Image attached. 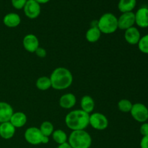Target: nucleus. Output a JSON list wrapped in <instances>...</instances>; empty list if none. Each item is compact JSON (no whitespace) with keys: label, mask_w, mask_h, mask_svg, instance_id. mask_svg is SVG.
<instances>
[{"label":"nucleus","mask_w":148,"mask_h":148,"mask_svg":"<svg viewBox=\"0 0 148 148\" xmlns=\"http://www.w3.org/2000/svg\"><path fill=\"white\" fill-rule=\"evenodd\" d=\"M97 27L103 34H112L118 28V18L113 13L102 14L97 22Z\"/></svg>","instance_id":"4"},{"label":"nucleus","mask_w":148,"mask_h":148,"mask_svg":"<svg viewBox=\"0 0 148 148\" xmlns=\"http://www.w3.org/2000/svg\"><path fill=\"white\" fill-rule=\"evenodd\" d=\"M132 117L135 121L140 123L147 122L148 120V108L145 104L141 103H136L133 104L130 111Z\"/></svg>","instance_id":"6"},{"label":"nucleus","mask_w":148,"mask_h":148,"mask_svg":"<svg viewBox=\"0 0 148 148\" xmlns=\"http://www.w3.org/2000/svg\"><path fill=\"white\" fill-rule=\"evenodd\" d=\"M27 0H11L12 5L16 10H22L24 8Z\"/></svg>","instance_id":"26"},{"label":"nucleus","mask_w":148,"mask_h":148,"mask_svg":"<svg viewBox=\"0 0 148 148\" xmlns=\"http://www.w3.org/2000/svg\"><path fill=\"white\" fill-rule=\"evenodd\" d=\"M27 118L26 114L25 113L21 112V111H17V112L13 113L12 116L10 120V122L16 129H18L24 127L27 123Z\"/></svg>","instance_id":"17"},{"label":"nucleus","mask_w":148,"mask_h":148,"mask_svg":"<svg viewBox=\"0 0 148 148\" xmlns=\"http://www.w3.org/2000/svg\"><path fill=\"white\" fill-rule=\"evenodd\" d=\"M36 88L42 91L47 90L51 88V82L50 77L46 76H42L38 78L36 82Z\"/></svg>","instance_id":"22"},{"label":"nucleus","mask_w":148,"mask_h":148,"mask_svg":"<svg viewBox=\"0 0 148 148\" xmlns=\"http://www.w3.org/2000/svg\"><path fill=\"white\" fill-rule=\"evenodd\" d=\"M39 130L43 135L49 137L53 134V131H54V127L51 122L49 121H45L41 123L40 127H39Z\"/></svg>","instance_id":"23"},{"label":"nucleus","mask_w":148,"mask_h":148,"mask_svg":"<svg viewBox=\"0 0 148 148\" xmlns=\"http://www.w3.org/2000/svg\"><path fill=\"white\" fill-rule=\"evenodd\" d=\"M53 141L58 145H62L68 142V136L66 133L62 130H54L51 134Z\"/></svg>","instance_id":"21"},{"label":"nucleus","mask_w":148,"mask_h":148,"mask_svg":"<svg viewBox=\"0 0 148 148\" xmlns=\"http://www.w3.org/2000/svg\"><path fill=\"white\" fill-rule=\"evenodd\" d=\"M101 32L97 27V25L90 27L87 30L86 34H85V38L90 43H95V42L98 41L99 39L101 38Z\"/></svg>","instance_id":"20"},{"label":"nucleus","mask_w":148,"mask_h":148,"mask_svg":"<svg viewBox=\"0 0 148 148\" xmlns=\"http://www.w3.org/2000/svg\"><path fill=\"white\" fill-rule=\"evenodd\" d=\"M137 46L142 53L148 54V34L140 38V41L137 43Z\"/></svg>","instance_id":"25"},{"label":"nucleus","mask_w":148,"mask_h":148,"mask_svg":"<svg viewBox=\"0 0 148 148\" xmlns=\"http://www.w3.org/2000/svg\"><path fill=\"white\" fill-rule=\"evenodd\" d=\"M57 148H72V147L70 146V145L67 143H64V144H62V145H59V146H58Z\"/></svg>","instance_id":"30"},{"label":"nucleus","mask_w":148,"mask_h":148,"mask_svg":"<svg viewBox=\"0 0 148 148\" xmlns=\"http://www.w3.org/2000/svg\"><path fill=\"white\" fill-rule=\"evenodd\" d=\"M92 142L91 135L85 130L72 131L68 137V143L72 148H90Z\"/></svg>","instance_id":"3"},{"label":"nucleus","mask_w":148,"mask_h":148,"mask_svg":"<svg viewBox=\"0 0 148 148\" xmlns=\"http://www.w3.org/2000/svg\"><path fill=\"white\" fill-rule=\"evenodd\" d=\"M77 103V98L73 93L68 92L62 95L59 101V106L64 109H70L73 108Z\"/></svg>","instance_id":"14"},{"label":"nucleus","mask_w":148,"mask_h":148,"mask_svg":"<svg viewBox=\"0 0 148 148\" xmlns=\"http://www.w3.org/2000/svg\"><path fill=\"white\" fill-rule=\"evenodd\" d=\"M23 45L24 49L29 53H35L36 49L40 46V43L38 37L35 35L27 34L23 40Z\"/></svg>","instance_id":"10"},{"label":"nucleus","mask_w":148,"mask_h":148,"mask_svg":"<svg viewBox=\"0 0 148 148\" xmlns=\"http://www.w3.org/2000/svg\"><path fill=\"white\" fill-rule=\"evenodd\" d=\"M20 23H21V17L15 12L7 13L3 18V23L4 25L10 28L17 27Z\"/></svg>","instance_id":"16"},{"label":"nucleus","mask_w":148,"mask_h":148,"mask_svg":"<svg viewBox=\"0 0 148 148\" xmlns=\"http://www.w3.org/2000/svg\"><path fill=\"white\" fill-rule=\"evenodd\" d=\"M81 110L90 114L95 108V101L90 95H85L82 97L80 100Z\"/></svg>","instance_id":"18"},{"label":"nucleus","mask_w":148,"mask_h":148,"mask_svg":"<svg viewBox=\"0 0 148 148\" xmlns=\"http://www.w3.org/2000/svg\"><path fill=\"white\" fill-rule=\"evenodd\" d=\"M35 53H36V56H37L38 57L45 58L46 56V55H47V51H46V50L45 49L39 46V47L36 49V51H35Z\"/></svg>","instance_id":"27"},{"label":"nucleus","mask_w":148,"mask_h":148,"mask_svg":"<svg viewBox=\"0 0 148 148\" xmlns=\"http://www.w3.org/2000/svg\"><path fill=\"white\" fill-rule=\"evenodd\" d=\"M135 24V14L133 12H124L118 18V28L126 30L133 27Z\"/></svg>","instance_id":"8"},{"label":"nucleus","mask_w":148,"mask_h":148,"mask_svg":"<svg viewBox=\"0 0 148 148\" xmlns=\"http://www.w3.org/2000/svg\"><path fill=\"white\" fill-rule=\"evenodd\" d=\"M90 114L81 109L71 111L65 116V124L72 131L85 130L89 126Z\"/></svg>","instance_id":"2"},{"label":"nucleus","mask_w":148,"mask_h":148,"mask_svg":"<svg viewBox=\"0 0 148 148\" xmlns=\"http://www.w3.org/2000/svg\"><path fill=\"white\" fill-rule=\"evenodd\" d=\"M16 128L10 122L0 124V137L4 140H10L15 134Z\"/></svg>","instance_id":"15"},{"label":"nucleus","mask_w":148,"mask_h":148,"mask_svg":"<svg viewBox=\"0 0 148 148\" xmlns=\"http://www.w3.org/2000/svg\"><path fill=\"white\" fill-rule=\"evenodd\" d=\"M137 5V0H119L118 9L121 13L132 12Z\"/></svg>","instance_id":"19"},{"label":"nucleus","mask_w":148,"mask_h":148,"mask_svg":"<svg viewBox=\"0 0 148 148\" xmlns=\"http://www.w3.org/2000/svg\"><path fill=\"white\" fill-rule=\"evenodd\" d=\"M14 111L10 103L0 101V124L10 121Z\"/></svg>","instance_id":"13"},{"label":"nucleus","mask_w":148,"mask_h":148,"mask_svg":"<svg viewBox=\"0 0 148 148\" xmlns=\"http://www.w3.org/2000/svg\"><path fill=\"white\" fill-rule=\"evenodd\" d=\"M24 137L27 143L33 145H38L40 144H47L49 142V137L43 135L39 128L31 127L25 130Z\"/></svg>","instance_id":"5"},{"label":"nucleus","mask_w":148,"mask_h":148,"mask_svg":"<svg viewBox=\"0 0 148 148\" xmlns=\"http://www.w3.org/2000/svg\"><path fill=\"white\" fill-rule=\"evenodd\" d=\"M140 134L143 135V137L148 135V123L147 122H144L142 124V125L140 126Z\"/></svg>","instance_id":"28"},{"label":"nucleus","mask_w":148,"mask_h":148,"mask_svg":"<svg viewBox=\"0 0 148 148\" xmlns=\"http://www.w3.org/2000/svg\"><path fill=\"white\" fill-rule=\"evenodd\" d=\"M135 24L141 28L148 27V7H142L134 13Z\"/></svg>","instance_id":"11"},{"label":"nucleus","mask_w":148,"mask_h":148,"mask_svg":"<svg viewBox=\"0 0 148 148\" xmlns=\"http://www.w3.org/2000/svg\"><path fill=\"white\" fill-rule=\"evenodd\" d=\"M140 148H148V135L144 136L140 140Z\"/></svg>","instance_id":"29"},{"label":"nucleus","mask_w":148,"mask_h":148,"mask_svg":"<svg viewBox=\"0 0 148 148\" xmlns=\"http://www.w3.org/2000/svg\"><path fill=\"white\" fill-rule=\"evenodd\" d=\"M124 31V39L130 45H137L141 38L139 29L133 26Z\"/></svg>","instance_id":"12"},{"label":"nucleus","mask_w":148,"mask_h":148,"mask_svg":"<svg viewBox=\"0 0 148 148\" xmlns=\"http://www.w3.org/2000/svg\"><path fill=\"white\" fill-rule=\"evenodd\" d=\"M49 77L51 82V88L57 90L67 89L73 82L72 72L68 69L62 66L53 69Z\"/></svg>","instance_id":"1"},{"label":"nucleus","mask_w":148,"mask_h":148,"mask_svg":"<svg viewBox=\"0 0 148 148\" xmlns=\"http://www.w3.org/2000/svg\"><path fill=\"white\" fill-rule=\"evenodd\" d=\"M133 103L128 99H121L118 103V108L123 113H130Z\"/></svg>","instance_id":"24"},{"label":"nucleus","mask_w":148,"mask_h":148,"mask_svg":"<svg viewBox=\"0 0 148 148\" xmlns=\"http://www.w3.org/2000/svg\"><path fill=\"white\" fill-rule=\"evenodd\" d=\"M23 10L26 17L30 19H36L40 15L41 8L40 4L35 0H27Z\"/></svg>","instance_id":"9"},{"label":"nucleus","mask_w":148,"mask_h":148,"mask_svg":"<svg viewBox=\"0 0 148 148\" xmlns=\"http://www.w3.org/2000/svg\"><path fill=\"white\" fill-rule=\"evenodd\" d=\"M35 1H37L38 4H46V3H48L50 0H35Z\"/></svg>","instance_id":"31"},{"label":"nucleus","mask_w":148,"mask_h":148,"mask_svg":"<svg viewBox=\"0 0 148 148\" xmlns=\"http://www.w3.org/2000/svg\"><path fill=\"white\" fill-rule=\"evenodd\" d=\"M89 125L95 130L103 131L108 127V119L104 114L96 112L90 114Z\"/></svg>","instance_id":"7"}]
</instances>
